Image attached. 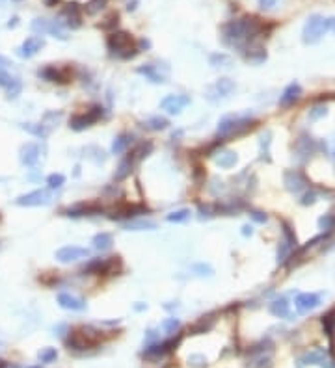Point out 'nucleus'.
<instances>
[{"label":"nucleus","instance_id":"864d4df0","mask_svg":"<svg viewBox=\"0 0 335 368\" xmlns=\"http://www.w3.org/2000/svg\"><path fill=\"white\" fill-rule=\"evenodd\" d=\"M11 82H13V78L9 77L7 73L0 71V86H2V88H7V86L11 84Z\"/></svg>","mask_w":335,"mask_h":368},{"label":"nucleus","instance_id":"4c0bfd02","mask_svg":"<svg viewBox=\"0 0 335 368\" xmlns=\"http://www.w3.org/2000/svg\"><path fill=\"white\" fill-rule=\"evenodd\" d=\"M7 99H17L21 95V90H22V84L19 78H13V82L7 86Z\"/></svg>","mask_w":335,"mask_h":368},{"label":"nucleus","instance_id":"5fc2aeb1","mask_svg":"<svg viewBox=\"0 0 335 368\" xmlns=\"http://www.w3.org/2000/svg\"><path fill=\"white\" fill-rule=\"evenodd\" d=\"M278 4V0H259V7L261 9H272Z\"/></svg>","mask_w":335,"mask_h":368},{"label":"nucleus","instance_id":"f8f14e48","mask_svg":"<svg viewBox=\"0 0 335 368\" xmlns=\"http://www.w3.org/2000/svg\"><path fill=\"white\" fill-rule=\"evenodd\" d=\"M283 183H285V188L293 193H298L307 186V179L300 173V171H285L283 175Z\"/></svg>","mask_w":335,"mask_h":368},{"label":"nucleus","instance_id":"aec40b11","mask_svg":"<svg viewBox=\"0 0 335 368\" xmlns=\"http://www.w3.org/2000/svg\"><path fill=\"white\" fill-rule=\"evenodd\" d=\"M134 158L128 155L127 158H123L121 162H119V166H117V170H115L114 173V181H117V183H121V181H125V179L130 175V171H132V168H134Z\"/></svg>","mask_w":335,"mask_h":368},{"label":"nucleus","instance_id":"dca6fc26","mask_svg":"<svg viewBox=\"0 0 335 368\" xmlns=\"http://www.w3.org/2000/svg\"><path fill=\"white\" fill-rule=\"evenodd\" d=\"M136 73H138V75H143V77L147 78V80H151L153 84H162V82H166V77L158 71L157 65H153V64L140 65V67L136 69Z\"/></svg>","mask_w":335,"mask_h":368},{"label":"nucleus","instance_id":"0eeeda50","mask_svg":"<svg viewBox=\"0 0 335 368\" xmlns=\"http://www.w3.org/2000/svg\"><path fill=\"white\" fill-rule=\"evenodd\" d=\"M54 257H56L58 262L69 264V262H77V261H82V259H88V257H90V249L79 248V246H65V248L58 249Z\"/></svg>","mask_w":335,"mask_h":368},{"label":"nucleus","instance_id":"c85d7f7f","mask_svg":"<svg viewBox=\"0 0 335 368\" xmlns=\"http://www.w3.org/2000/svg\"><path fill=\"white\" fill-rule=\"evenodd\" d=\"M236 160H238V156H236V153H233V151H225V153H220V156H216V164H218L220 168H223V170L233 168L236 164Z\"/></svg>","mask_w":335,"mask_h":368},{"label":"nucleus","instance_id":"4468645a","mask_svg":"<svg viewBox=\"0 0 335 368\" xmlns=\"http://www.w3.org/2000/svg\"><path fill=\"white\" fill-rule=\"evenodd\" d=\"M58 303H60L62 309H67V311H84L86 309L84 299L73 296V294H67V292L58 294Z\"/></svg>","mask_w":335,"mask_h":368},{"label":"nucleus","instance_id":"6e6d98bb","mask_svg":"<svg viewBox=\"0 0 335 368\" xmlns=\"http://www.w3.org/2000/svg\"><path fill=\"white\" fill-rule=\"evenodd\" d=\"M7 65H9V60L7 58H4L2 54H0V71H4Z\"/></svg>","mask_w":335,"mask_h":368},{"label":"nucleus","instance_id":"8fccbe9b","mask_svg":"<svg viewBox=\"0 0 335 368\" xmlns=\"http://www.w3.org/2000/svg\"><path fill=\"white\" fill-rule=\"evenodd\" d=\"M250 216H251V220L257 221V223H264V221L268 220V216L264 212H259V210H251Z\"/></svg>","mask_w":335,"mask_h":368},{"label":"nucleus","instance_id":"2eb2a0df","mask_svg":"<svg viewBox=\"0 0 335 368\" xmlns=\"http://www.w3.org/2000/svg\"><path fill=\"white\" fill-rule=\"evenodd\" d=\"M300 95H302L300 84H296V82L289 84L285 88V92L281 93V97H279V106H283V108L291 106V104H294V102L300 99Z\"/></svg>","mask_w":335,"mask_h":368},{"label":"nucleus","instance_id":"393cba45","mask_svg":"<svg viewBox=\"0 0 335 368\" xmlns=\"http://www.w3.org/2000/svg\"><path fill=\"white\" fill-rule=\"evenodd\" d=\"M95 121L88 115V113H79V115H73L71 121H69V127L73 128V130H84V128L92 127Z\"/></svg>","mask_w":335,"mask_h":368},{"label":"nucleus","instance_id":"0e129e2a","mask_svg":"<svg viewBox=\"0 0 335 368\" xmlns=\"http://www.w3.org/2000/svg\"><path fill=\"white\" fill-rule=\"evenodd\" d=\"M17 2H19V0H17Z\"/></svg>","mask_w":335,"mask_h":368},{"label":"nucleus","instance_id":"6e6552de","mask_svg":"<svg viewBox=\"0 0 335 368\" xmlns=\"http://www.w3.org/2000/svg\"><path fill=\"white\" fill-rule=\"evenodd\" d=\"M190 104V97L188 95H168L160 100V108L166 110L168 113H181V110Z\"/></svg>","mask_w":335,"mask_h":368},{"label":"nucleus","instance_id":"09e8293b","mask_svg":"<svg viewBox=\"0 0 335 368\" xmlns=\"http://www.w3.org/2000/svg\"><path fill=\"white\" fill-rule=\"evenodd\" d=\"M315 201H317V191H307L306 195L302 197V201H300V203H302L304 206H307V205H313Z\"/></svg>","mask_w":335,"mask_h":368},{"label":"nucleus","instance_id":"412c9836","mask_svg":"<svg viewBox=\"0 0 335 368\" xmlns=\"http://www.w3.org/2000/svg\"><path fill=\"white\" fill-rule=\"evenodd\" d=\"M37 75L41 78H45L47 82H67V80H69V78L65 77V71H60V69L52 67V65L45 67V69H39Z\"/></svg>","mask_w":335,"mask_h":368},{"label":"nucleus","instance_id":"4d7b16f0","mask_svg":"<svg viewBox=\"0 0 335 368\" xmlns=\"http://www.w3.org/2000/svg\"><path fill=\"white\" fill-rule=\"evenodd\" d=\"M242 234H244V236H251V234H253V227H251V225H244L242 227Z\"/></svg>","mask_w":335,"mask_h":368},{"label":"nucleus","instance_id":"39448f33","mask_svg":"<svg viewBox=\"0 0 335 368\" xmlns=\"http://www.w3.org/2000/svg\"><path fill=\"white\" fill-rule=\"evenodd\" d=\"M235 92V82L231 78H220L214 84L207 86L205 90V99L211 102H218L222 99H227L231 93Z\"/></svg>","mask_w":335,"mask_h":368},{"label":"nucleus","instance_id":"a878e982","mask_svg":"<svg viewBox=\"0 0 335 368\" xmlns=\"http://www.w3.org/2000/svg\"><path fill=\"white\" fill-rule=\"evenodd\" d=\"M123 227L127 231H153V229H157V223L151 220H130Z\"/></svg>","mask_w":335,"mask_h":368},{"label":"nucleus","instance_id":"7c9ffc66","mask_svg":"<svg viewBox=\"0 0 335 368\" xmlns=\"http://www.w3.org/2000/svg\"><path fill=\"white\" fill-rule=\"evenodd\" d=\"M47 34H50L52 37H58V39H67V32H65L64 24L60 21H52L49 22V30Z\"/></svg>","mask_w":335,"mask_h":368},{"label":"nucleus","instance_id":"37998d69","mask_svg":"<svg viewBox=\"0 0 335 368\" xmlns=\"http://www.w3.org/2000/svg\"><path fill=\"white\" fill-rule=\"evenodd\" d=\"M283 236H285V242L291 248H296V234L293 233V229L287 223H283Z\"/></svg>","mask_w":335,"mask_h":368},{"label":"nucleus","instance_id":"2f4dec72","mask_svg":"<svg viewBox=\"0 0 335 368\" xmlns=\"http://www.w3.org/2000/svg\"><path fill=\"white\" fill-rule=\"evenodd\" d=\"M190 218V210L188 208H179V210H173L166 216V220L171 221V223H183Z\"/></svg>","mask_w":335,"mask_h":368},{"label":"nucleus","instance_id":"49530a36","mask_svg":"<svg viewBox=\"0 0 335 368\" xmlns=\"http://www.w3.org/2000/svg\"><path fill=\"white\" fill-rule=\"evenodd\" d=\"M291 249H293V248H291V246H289L285 240L281 242V248H279V251H278V262H281V264H283V262L287 261L289 253H291Z\"/></svg>","mask_w":335,"mask_h":368},{"label":"nucleus","instance_id":"5701e85b","mask_svg":"<svg viewBox=\"0 0 335 368\" xmlns=\"http://www.w3.org/2000/svg\"><path fill=\"white\" fill-rule=\"evenodd\" d=\"M130 145H132V136L127 134V132H123V134H119L114 142H112V153H114V155H123Z\"/></svg>","mask_w":335,"mask_h":368},{"label":"nucleus","instance_id":"f704fd0d","mask_svg":"<svg viewBox=\"0 0 335 368\" xmlns=\"http://www.w3.org/2000/svg\"><path fill=\"white\" fill-rule=\"evenodd\" d=\"M64 184H65V177L62 173H52V175L47 177V186H49V190H58V188H62Z\"/></svg>","mask_w":335,"mask_h":368},{"label":"nucleus","instance_id":"79ce46f5","mask_svg":"<svg viewBox=\"0 0 335 368\" xmlns=\"http://www.w3.org/2000/svg\"><path fill=\"white\" fill-rule=\"evenodd\" d=\"M151 149H153V145H151V143H142V145H138V149H136V151L130 156H132L134 160H140V158H143V156L149 155Z\"/></svg>","mask_w":335,"mask_h":368},{"label":"nucleus","instance_id":"c03bdc74","mask_svg":"<svg viewBox=\"0 0 335 368\" xmlns=\"http://www.w3.org/2000/svg\"><path fill=\"white\" fill-rule=\"evenodd\" d=\"M160 327H162L166 333H170V335H171V333H175L179 329V320L177 318H166Z\"/></svg>","mask_w":335,"mask_h":368},{"label":"nucleus","instance_id":"052dcab7","mask_svg":"<svg viewBox=\"0 0 335 368\" xmlns=\"http://www.w3.org/2000/svg\"><path fill=\"white\" fill-rule=\"evenodd\" d=\"M56 2H60V0H47V4H49V6H54Z\"/></svg>","mask_w":335,"mask_h":368},{"label":"nucleus","instance_id":"680f3d73","mask_svg":"<svg viewBox=\"0 0 335 368\" xmlns=\"http://www.w3.org/2000/svg\"><path fill=\"white\" fill-rule=\"evenodd\" d=\"M30 368H39V367H30Z\"/></svg>","mask_w":335,"mask_h":368},{"label":"nucleus","instance_id":"ea45409f","mask_svg":"<svg viewBox=\"0 0 335 368\" xmlns=\"http://www.w3.org/2000/svg\"><path fill=\"white\" fill-rule=\"evenodd\" d=\"M56 357H58V352L54 350V348H45V350L39 352V359H41V363H52V361H56Z\"/></svg>","mask_w":335,"mask_h":368},{"label":"nucleus","instance_id":"de8ad7c7","mask_svg":"<svg viewBox=\"0 0 335 368\" xmlns=\"http://www.w3.org/2000/svg\"><path fill=\"white\" fill-rule=\"evenodd\" d=\"M194 272H198V276H213L214 272L209 264H196L194 266Z\"/></svg>","mask_w":335,"mask_h":368},{"label":"nucleus","instance_id":"e433bc0d","mask_svg":"<svg viewBox=\"0 0 335 368\" xmlns=\"http://www.w3.org/2000/svg\"><path fill=\"white\" fill-rule=\"evenodd\" d=\"M22 128H24V130H28L30 134L39 136V138H45V136L49 134V128L43 127V125H34V123H26V125H22Z\"/></svg>","mask_w":335,"mask_h":368},{"label":"nucleus","instance_id":"9b49d317","mask_svg":"<svg viewBox=\"0 0 335 368\" xmlns=\"http://www.w3.org/2000/svg\"><path fill=\"white\" fill-rule=\"evenodd\" d=\"M304 365H319L322 368H335V363L328 357V354L324 350H313L302 357Z\"/></svg>","mask_w":335,"mask_h":368},{"label":"nucleus","instance_id":"bb28decb","mask_svg":"<svg viewBox=\"0 0 335 368\" xmlns=\"http://www.w3.org/2000/svg\"><path fill=\"white\" fill-rule=\"evenodd\" d=\"M270 312L274 316H279V318H289V303H287L285 297H279L276 301H272L270 305Z\"/></svg>","mask_w":335,"mask_h":368},{"label":"nucleus","instance_id":"f257e3e1","mask_svg":"<svg viewBox=\"0 0 335 368\" xmlns=\"http://www.w3.org/2000/svg\"><path fill=\"white\" fill-rule=\"evenodd\" d=\"M264 30L263 22H259L255 17H242V19H235L223 24L222 28V41L229 45V47H236L242 49L246 43H250L255 36H259Z\"/></svg>","mask_w":335,"mask_h":368},{"label":"nucleus","instance_id":"72a5a7b5","mask_svg":"<svg viewBox=\"0 0 335 368\" xmlns=\"http://www.w3.org/2000/svg\"><path fill=\"white\" fill-rule=\"evenodd\" d=\"M93 208L88 205H77V206H71L65 210V216H71V218H80V216H88V212H92Z\"/></svg>","mask_w":335,"mask_h":368},{"label":"nucleus","instance_id":"58836bf2","mask_svg":"<svg viewBox=\"0 0 335 368\" xmlns=\"http://www.w3.org/2000/svg\"><path fill=\"white\" fill-rule=\"evenodd\" d=\"M324 115H328V108L324 106V104L313 106L309 110V121H317V119H321V117H324Z\"/></svg>","mask_w":335,"mask_h":368},{"label":"nucleus","instance_id":"a18cd8bd","mask_svg":"<svg viewBox=\"0 0 335 368\" xmlns=\"http://www.w3.org/2000/svg\"><path fill=\"white\" fill-rule=\"evenodd\" d=\"M32 30H34V32H39V34H47V30H49V21H45V19H34Z\"/></svg>","mask_w":335,"mask_h":368},{"label":"nucleus","instance_id":"a211bd4d","mask_svg":"<svg viewBox=\"0 0 335 368\" xmlns=\"http://www.w3.org/2000/svg\"><path fill=\"white\" fill-rule=\"evenodd\" d=\"M270 367H272L270 357L264 355L263 348H253L250 361H248V368H270Z\"/></svg>","mask_w":335,"mask_h":368},{"label":"nucleus","instance_id":"423d86ee","mask_svg":"<svg viewBox=\"0 0 335 368\" xmlns=\"http://www.w3.org/2000/svg\"><path fill=\"white\" fill-rule=\"evenodd\" d=\"M50 201H52V191L50 190H34L26 195L15 199V203L19 206H41L49 205Z\"/></svg>","mask_w":335,"mask_h":368},{"label":"nucleus","instance_id":"b1692460","mask_svg":"<svg viewBox=\"0 0 335 368\" xmlns=\"http://www.w3.org/2000/svg\"><path fill=\"white\" fill-rule=\"evenodd\" d=\"M114 244V238L110 233H99L93 236V248L97 251H108Z\"/></svg>","mask_w":335,"mask_h":368},{"label":"nucleus","instance_id":"473e14b6","mask_svg":"<svg viewBox=\"0 0 335 368\" xmlns=\"http://www.w3.org/2000/svg\"><path fill=\"white\" fill-rule=\"evenodd\" d=\"M322 326H324V331H326V335H328V337H332V335H334V329H335V309H334V311H330L328 314H324V316H322Z\"/></svg>","mask_w":335,"mask_h":368},{"label":"nucleus","instance_id":"c756f323","mask_svg":"<svg viewBox=\"0 0 335 368\" xmlns=\"http://www.w3.org/2000/svg\"><path fill=\"white\" fill-rule=\"evenodd\" d=\"M209 62H211L213 67H229L233 64V58L229 54H223V52H216V54H211Z\"/></svg>","mask_w":335,"mask_h":368},{"label":"nucleus","instance_id":"ddd939ff","mask_svg":"<svg viewBox=\"0 0 335 368\" xmlns=\"http://www.w3.org/2000/svg\"><path fill=\"white\" fill-rule=\"evenodd\" d=\"M43 45H45V41H43L41 37L32 36V37H28V39H24V43H22L21 47H19V50H17V54L21 58H32V56H36L37 52L43 49Z\"/></svg>","mask_w":335,"mask_h":368},{"label":"nucleus","instance_id":"bf43d9fd","mask_svg":"<svg viewBox=\"0 0 335 368\" xmlns=\"http://www.w3.org/2000/svg\"><path fill=\"white\" fill-rule=\"evenodd\" d=\"M140 45H142V47H145V49H147V47H149V41H145V39H142V41H140Z\"/></svg>","mask_w":335,"mask_h":368},{"label":"nucleus","instance_id":"cd10ccee","mask_svg":"<svg viewBox=\"0 0 335 368\" xmlns=\"http://www.w3.org/2000/svg\"><path fill=\"white\" fill-rule=\"evenodd\" d=\"M143 127L147 128V130H155V132H158V130H166V128L170 127V121L166 119V117L155 115V117H149L147 121H143Z\"/></svg>","mask_w":335,"mask_h":368},{"label":"nucleus","instance_id":"f3484780","mask_svg":"<svg viewBox=\"0 0 335 368\" xmlns=\"http://www.w3.org/2000/svg\"><path fill=\"white\" fill-rule=\"evenodd\" d=\"M39 160V147L36 143H26L21 147V164L22 166H34Z\"/></svg>","mask_w":335,"mask_h":368},{"label":"nucleus","instance_id":"3c124183","mask_svg":"<svg viewBox=\"0 0 335 368\" xmlns=\"http://www.w3.org/2000/svg\"><path fill=\"white\" fill-rule=\"evenodd\" d=\"M268 145H270V132H264V134H261V149L266 155H268Z\"/></svg>","mask_w":335,"mask_h":368},{"label":"nucleus","instance_id":"a19ab883","mask_svg":"<svg viewBox=\"0 0 335 368\" xmlns=\"http://www.w3.org/2000/svg\"><path fill=\"white\" fill-rule=\"evenodd\" d=\"M105 7V0H88L86 2V13H97V11H101Z\"/></svg>","mask_w":335,"mask_h":368},{"label":"nucleus","instance_id":"7ed1b4c3","mask_svg":"<svg viewBox=\"0 0 335 368\" xmlns=\"http://www.w3.org/2000/svg\"><path fill=\"white\" fill-rule=\"evenodd\" d=\"M335 26V19L334 17H328V19H324L322 15H311L309 19L306 21V24H304V43H309V45H313V43L321 41V37L328 32V30H332Z\"/></svg>","mask_w":335,"mask_h":368},{"label":"nucleus","instance_id":"20e7f679","mask_svg":"<svg viewBox=\"0 0 335 368\" xmlns=\"http://www.w3.org/2000/svg\"><path fill=\"white\" fill-rule=\"evenodd\" d=\"M108 49L112 50L117 58H121V60H128V58H134L138 54L134 41H132V37L128 36L127 32H114L112 36L108 37Z\"/></svg>","mask_w":335,"mask_h":368},{"label":"nucleus","instance_id":"1a4fd4ad","mask_svg":"<svg viewBox=\"0 0 335 368\" xmlns=\"http://www.w3.org/2000/svg\"><path fill=\"white\" fill-rule=\"evenodd\" d=\"M115 262H119V257H110V259H93L88 266H84V272L88 274H108L112 272Z\"/></svg>","mask_w":335,"mask_h":368},{"label":"nucleus","instance_id":"9d476101","mask_svg":"<svg viewBox=\"0 0 335 368\" xmlns=\"http://www.w3.org/2000/svg\"><path fill=\"white\" fill-rule=\"evenodd\" d=\"M322 296L321 294H313V292H304V294H298L296 297V309L298 312H309L317 309L321 305Z\"/></svg>","mask_w":335,"mask_h":368},{"label":"nucleus","instance_id":"f03ea898","mask_svg":"<svg viewBox=\"0 0 335 368\" xmlns=\"http://www.w3.org/2000/svg\"><path fill=\"white\" fill-rule=\"evenodd\" d=\"M255 119L251 115H225L222 117L220 123H218V136L227 140V138H233V136H238L250 130L253 127Z\"/></svg>","mask_w":335,"mask_h":368},{"label":"nucleus","instance_id":"13d9d810","mask_svg":"<svg viewBox=\"0 0 335 368\" xmlns=\"http://www.w3.org/2000/svg\"><path fill=\"white\" fill-rule=\"evenodd\" d=\"M15 24H17V17H13V19H11V21L7 22V26H9V28H11V26H15Z\"/></svg>","mask_w":335,"mask_h":368},{"label":"nucleus","instance_id":"c9c22d12","mask_svg":"<svg viewBox=\"0 0 335 368\" xmlns=\"http://www.w3.org/2000/svg\"><path fill=\"white\" fill-rule=\"evenodd\" d=\"M319 227H321L324 233H330L335 229V216L334 214H324L321 220H319Z\"/></svg>","mask_w":335,"mask_h":368},{"label":"nucleus","instance_id":"4be33fe9","mask_svg":"<svg viewBox=\"0 0 335 368\" xmlns=\"http://www.w3.org/2000/svg\"><path fill=\"white\" fill-rule=\"evenodd\" d=\"M62 17L65 19V22H62V24H65V26H69V28H79L80 26V15H79V7L77 6H71V4H69V6L62 11Z\"/></svg>","mask_w":335,"mask_h":368},{"label":"nucleus","instance_id":"6ab92c4d","mask_svg":"<svg viewBox=\"0 0 335 368\" xmlns=\"http://www.w3.org/2000/svg\"><path fill=\"white\" fill-rule=\"evenodd\" d=\"M317 151V143L311 136H300V140L296 142V153L300 158H307Z\"/></svg>","mask_w":335,"mask_h":368},{"label":"nucleus","instance_id":"603ef678","mask_svg":"<svg viewBox=\"0 0 335 368\" xmlns=\"http://www.w3.org/2000/svg\"><path fill=\"white\" fill-rule=\"evenodd\" d=\"M200 216L201 218H213L214 216V210H213V206H203L200 205Z\"/></svg>","mask_w":335,"mask_h":368},{"label":"nucleus","instance_id":"e2e57ef3","mask_svg":"<svg viewBox=\"0 0 335 368\" xmlns=\"http://www.w3.org/2000/svg\"><path fill=\"white\" fill-rule=\"evenodd\" d=\"M11 368H19V367H11Z\"/></svg>","mask_w":335,"mask_h":368}]
</instances>
